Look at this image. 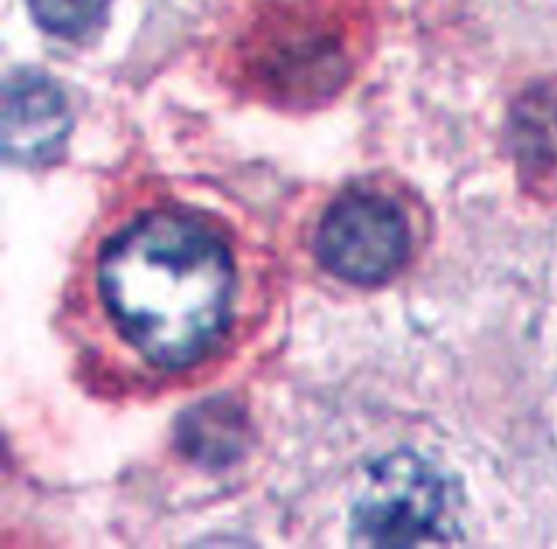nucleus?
I'll use <instances>...</instances> for the list:
<instances>
[{
  "mask_svg": "<svg viewBox=\"0 0 557 549\" xmlns=\"http://www.w3.org/2000/svg\"><path fill=\"white\" fill-rule=\"evenodd\" d=\"M98 286L125 340L166 370L199 362L232 313L234 264L207 226L177 212H147L114 234Z\"/></svg>",
  "mask_w": 557,
  "mask_h": 549,
  "instance_id": "f257e3e1",
  "label": "nucleus"
},
{
  "mask_svg": "<svg viewBox=\"0 0 557 549\" xmlns=\"http://www.w3.org/2000/svg\"><path fill=\"white\" fill-rule=\"evenodd\" d=\"M455 495L444 471L417 451H392L370 465L351 506V541L362 547H417L455 536Z\"/></svg>",
  "mask_w": 557,
  "mask_h": 549,
  "instance_id": "f03ea898",
  "label": "nucleus"
},
{
  "mask_svg": "<svg viewBox=\"0 0 557 549\" xmlns=\"http://www.w3.org/2000/svg\"><path fill=\"white\" fill-rule=\"evenodd\" d=\"M180 440L194 460L223 465V462L234 460L243 446V419L221 400L207 402L183 419Z\"/></svg>",
  "mask_w": 557,
  "mask_h": 549,
  "instance_id": "423d86ee",
  "label": "nucleus"
},
{
  "mask_svg": "<svg viewBox=\"0 0 557 549\" xmlns=\"http://www.w3.org/2000/svg\"><path fill=\"white\" fill-rule=\"evenodd\" d=\"M517 158L539 188H557V87H544L517 109Z\"/></svg>",
  "mask_w": 557,
  "mask_h": 549,
  "instance_id": "39448f33",
  "label": "nucleus"
},
{
  "mask_svg": "<svg viewBox=\"0 0 557 549\" xmlns=\"http://www.w3.org/2000/svg\"><path fill=\"white\" fill-rule=\"evenodd\" d=\"M30 14L47 33L85 38L103 25L112 0H27Z\"/></svg>",
  "mask_w": 557,
  "mask_h": 549,
  "instance_id": "0eeeda50",
  "label": "nucleus"
},
{
  "mask_svg": "<svg viewBox=\"0 0 557 549\" xmlns=\"http://www.w3.org/2000/svg\"><path fill=\"white\" fill-rule=\"evenodd\" d=\"M411 245L406 212L381 194H348L326 210L315 253L332 275L375 286L403 266Z\"/></svg>",
  "mask_w": 557,
  "mask_h": 549,
  "instance_id": "7ed1b4c3",
  "label": "nucleus"
},
{
  "mask_svg": "<svg viewBox=\"0 0 557 549\" xmlns=\"http://www.w3.org/2000/svg\"><path fill=\"white\" fill-rule=\"evenodd\" d=\"M0 141L9 163L52 161L71 130V112L58 82L41 71H16L3 82Z\"/></svg>",
  "mask_w": 557,
  "mask_h": 549,
  "instance_id": "20e7f679",
  "label": "nucleus"
}]
</instances>
